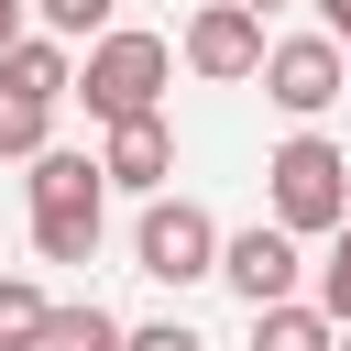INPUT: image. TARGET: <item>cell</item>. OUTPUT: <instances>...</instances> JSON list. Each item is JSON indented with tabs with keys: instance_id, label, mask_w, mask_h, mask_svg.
<instances>
[{
	"instance_id": "obj_19",
	"label": "cell",
	"mask_w": 351,
	"mask_h": 351,
	"mask_svg": "<svg viewBox=\"0 0 351 351\" xmlns=\"http://www.w3.org/2000/svg\"><path fill=\"white\" fill-rule=\"evenodd\" d=\"M329 351H351V318H340V340H329Z\"/></svg>"
},
{
	"instance_id": "obj_8",
	"label": "cell",
	"mask_w": 351,
	"mask_h": 351,
	"mask_svg": "<svg viewBox=\"0 0 351 351\" xmlns=\"http://www.w3.org/2000/svg\"><path fill=\"white\" fill-rule=\"evenodd\" d=\"M110 143H99V176L110 186H132V197H154L165 176H176V132H165V110H132V121H99Z\"/></svg>"
},
{
	"instance_id": "obj_17",
	"label": "cell",
	"mask_w": 351,
	"mask_h": 351,
	"mask_svg": "<svg viewBox=\"0 0 351 351\" xmlns=\"http://www.w3.org/2000/svg\"><path fill=\"white\" fill-rule=\"evenodd\" d=\"M318 22L340 33V55H351V0H318Z\"/></svg>"
},
{
	"instance_id": "obj_18",
	"label": "cell",
	"mask_w": 351,
	"mask_h": 351,
	"mask_svg": "<svg viewBox=\"0 0 351 351\" xmlns=\"http://www.w3.org/2000/svg\"><path fill=\"white\" fill-rule=\"evenodd\" d=\"M11 33H22V0H0V55H11Z\"/></svg>"
},
{
	"instance_id": "obj_20",
	"label": "cell",
	"mask_w": 351,
	"mask_h": 351,
	"mask_svg": "<svg viewBox=\"0 0 351 351\" xmlns=\"http://www.w3.org/2000/svg\"><path fill=\"white\" fill-rule=\"evenodd\" d=\"M252 11H285V0H252Z\"/></svg>"
},
{
	"instance_id": "obj_3",
	"label": "cell",
	"mask_w": 351,
	"mask_h": 351,
	"mask_svg": "<svg viewBox=\"0 0 351 351\" xmlns=\"http://www.w3.org/2000/svg\"><path fill=\"white\" fill-rule=\"evenodd\" d=\"M165 88H176V44L165 33H99L88 44V66H77V99H88V121H132V110H165Z\"/></svg>"
},
{
	"instance_id": "obj_12",
	"label": "cell",
	"mask_w": 351,
	"mask_h": 351,
	"mask_svg": "<svg viewBox=\"0 0 351 351\" xmlns=\"http://www.w3.org/2000/svg\"><path fill=\"white\" fill-rule=\"evenodd\" d=\"M44 351H121V318L110 307H55V340Z\"/></svg>"
},
{
	"instance_id": "obj_16",
	"label": "cell",
	"mask_w": 351,
	"mask_h": 351,
	"mask_svg": "<svg viewBox=\"0 0 351 351\" xmlns=\"http://www.w3.org/2000/svg\"><path fill=\"white\" fill-rule=\"evenodd\" d=\"M121 351H208L186 318H143V329H121Z\"/></svg>"
},
{
	"instance_id": "obj_6",
	"label": "cell",
	"mask_w": 351,
	"mask_h": 351,
	"mask_svg": "<svg viewBox=\"0 0 351 351\" xmlns=\"http://www.w3.org/2000/svg\"><path fill=\"white\" fill-rule=\"evenodd\" d=\"M296 274H307V263H296V230H285V219H252V230H230V241H219V285H230L241 307L296 296Z\"/></svg>"
},
{
	"instance_id": "obj_7",
	"label": "cell",
	"mask_w": 351,
	"mask_h": 351,
	"mask_svg": "<svg viewBox=\"0 0 351 351\" xmlns=\"http://www.w3.org/2000/svg\"><path fill=\"white\" fill-rule=\"evenodd\" d=\"M186 66H197L208 88L263 77V11H252V0H208V11L186 22Z\"/></svg>"
},
{
	"instance_id": "obj_1",
	"label": "cell",
	"mask_w": 351,
	"mask_h": 351,
	"mask_svg": "<svg viewBox=\"0 0 351 351\" xmlns=\"http://www.w3.org/2000/svg\"><path fill=\"white\" fill-rule=\"evenodd\" d=\"M263 208H274L296 241H329V230L351 219V154H340L329 132L274 143V165H263Z\"/></svg>"
},
{
	"instance_id": "obj_15",
	"label": "cell",
	"mask_w": 351,
	"mask_h": 351,
	"mask_svg": "<svg viewBox=\"0 0 351 351\" xmlns=\"http://www.w3.org/2000/svg\"><path fill=\"white\" fill-rule=\"evenodd\" d=\"M318 307H329V318H351V219L329 230V263H318Z\"/></svg>"
},
{
	"instance_id": "obj_2",
	"label": "cell",
	"mask_w": 351,
	"mask_h": 351,
	"mask_svg": "<svg viewBox=\"0 0 351 351\" xmlns=\"http://www.w3.org/2000/svg\"><path fill=\"white\" fill-rule=\"evenodd\" d=\"M99 208H110V176L99 154H33V252L44 263H88L99 252Z\"/></svg>"
},
{
	"instance_id": "obj_5",
	"label": "cell",
	"mask_w": 351,
	"mask_h": 351,
	"mask_svg": "<svg viewBox=\"0 0 351 351\" xmlns=\"http://www.w3.org/2000/svg\"><path fill=\"white\" fill-rule=\"evenodd\" d=\"M340 88H351V55H340V33H329V22H318V33L263 44V99H274L285 121H318Z\"/></svg>"
},
{
	"instance_id": "obj_14",
	"label": "cell",
	"mask_w": 351,
	"mask_h": 351,
	"mask_svg": "<svg viewBox=\"0 0 351 351\" xmlns=\"http://www.w3.org/2000/svg\"><path fill=\"white\" fill-rule=\"evenodd\" d=\"M44 11V33H66V44H99L110 33V0H33Z\"/></svg>"
},
{
	"instance_id": "obj_11",
	"label": "cell",
	"mask_w": 351,
	"mask_h": 351,
	"mask_svg": "<svg viewBox=\"0 0 351 351\" xmlns=\"http://www.w3.org/2000/svg\"><path fill=\"white\" fill-rule=\"evenodd\" d=\"M55 340V296L33 274H0V351H44Z\"/></svg>"
},
{
	"instance_id": "obj_4",
	"label": "cell",
	"mask_w": 351,
	"mask_h": 351,
	"mask_svg": "<svg viewBox=\"0 0 351 351\" xmlns=\"http://www.w3.org/2000/svg\"><path fill=\"white\" fill-rule=\"evenodd\" d=\"M132 252H143V274L154 285H197V274H219V219L197 208V197H143V230H132Z\"/></svg>"
},
{
	"instance_id": "obj_10",
	"label": "cell",
	"mask_w": 351,
	"mask_h": 351,
	"mask_svg": "<svg viewBox=\"0 0 351 351\" xmlns=\"http://www.w3.org/2000/svg\"><path fill=\"white\" fill-rule=\"evenodd\" d=\"M329 340H340V318H329V307H307V296L252 307V351H329Z\"/></svg>"
},
{
	"instance_id": "obj_9",
	"label": "cell",
	"mask_w": 351,
	"mask_h": 351,
	"mask_svg": "<svg viewBox=\"0 0 351 351\" xmlns=\"http://www.w3.org/2000/svg\"><path fill=\"white\" fill-rule=\"evenodd\" d=\"M0 99H77V55H66V33H11V55H0Z\"/></svg>"
},
{
	"instance_id": "obj_13",
	"label": "cell",
	"mask_w": 351,
	"mask_h": 351,
	"mask_svg": "<svg viewBox=\"0 0 351 351\" xmlns=\"http://www.w3.org/2000/svg\"><path fill=\"white\" fill-rule=\"evenodd\" d=\"M44 132H55V110H44V99H0V154H22V165H33V154H44Z\"/></svg>"
}]
</instances>
